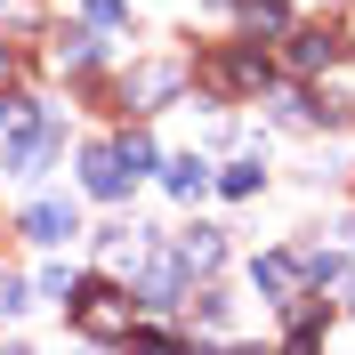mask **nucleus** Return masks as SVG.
<instances>
[{
    "mask_svg": "<svg viewBox=\"0 0 355 355\" xmlns=\"http://www.w3.org/2000/svg\"><path fill=\"white\" fill-rule=\"evenodd\" d=\"M33 130V105H24V97H8V105H0V137H24Z\"/></svg>",
    "mask_w": 355,
    "mask_h": 355,
    "instance_id": "obj_9",
    "label": "nucleus"
},
{
    "mask_svg": "<svg viewBox=\"0 0 355 355\" xmlns=\"http://www.w3.org/2000/svg\"><path fill=\"white\" fill-rule=\"evenodd\" d=\"M0 81H8V49H0Z\"/></svg>",
    "mask_w": 355,
    "mask_h": 355,
    "instance_id": "obj_13",
    "label": "nucleus"
},
{
    "mask_svg": "<svg viewBox=\"0 0 355 355\" xmlns=\"http://www.w3.org/2000/svg\"><path fill=\"white\" fill-rule=\"evenodd\" d=\"M299 275H307V266L283 259V250H266V259H259V291H275V299H291V291H299Z\"/></svg>",
    "mask_w": 355,
    "mask_h": 355,
    "instance_id": "obj_4",
    "label": "nucleus"
},
{
    "mask_svg": "<svg viewBox=\"0 0 355 355\" xmlns=\"http://www.w3.org/2000/svg\"><path fill=\"white\" fill-rule=\"evenodd\" d=\"M89 194H121V186H130V170H121V154H113V146H89Z\"/></svg>",
    "mask_w": 355,
    "mask_h": 355,
    "instance_id": "obj_3",
    "label": "nucleus"
},
{
    "mask_svg": "<svg viewBox=\"0 0 355 355\" xmlns=\"http://www.w3.org/2000/svg\"><path fill=\"white\" fill-rule=\"evenodd\" d=\"M178 266H194V275H210V266H218V234H210V226H194V234L178 243Z\"/></svg>",
    "mask_w": 355,
    "mask_h": 355,
    "instance_id": "obj_5",
    "label": "nucleus"
},
{
    "mask_svg": "<svg viewBox=\"0 0 355 355\" xmlns=\"http://www.w3.org/2000/svg\"><path fill=\"white\" fill-rule=\"evenodd\" d=\"M89 24H121V0H89Z\"/></svg>",
    "mask_w": 355,
    "mask_h": 355,
    "instance_id": "obj_12",
    "label": "nucleus"
},
{
    "mask_svg": "<svg viewBox=\"0 0 355 355\" xmlns=\"http://www.w3.org/2000/svg\"><path fill=\"white\" fill-rule=\"evenodd\" d=\"M162 178H170V194H202V178H210V170H202L194 154H178V162H170Z\"/></svg>",
    "mask_w": 355,
    "mask_h": 355,
    "instance_id": "obj_8",
    "label": "nucleus"
},
{
    "mask_svg": "<svg viewBox=\"0 0 355 355\" xmlns=\"http://www.w3.org/2000/svg\"><path fill=\"white\" fill-rule=\"evenodd\" d=\"M291 57H299V73H323L339 49H331V33H299V49H291Z\"/></svg>",
    "mask_w": 355,
    "mask_h": 355,
    "instance_id": "obj_6",
    "label": "nucleus"
},
{
    "mask_svg": "<svg viewBox=\"0 0 355 355\" xmlns=\"http://www.w3.org/2000/svg\"><path fill=\"white\" fill-rule=\"evenodd\" d=\"M73 323H81L89 339H130V291L81 283V291H73Z\"/></svg>",
    "mask_w": 355,
    "mask_h": 355,
    "instance_id": "obj_1",
    "label": "nucleus"
},
{
    "mask_svg": "<svg viewBox=\"0 0 355 355\" xmlns=\"http://www.w3.org/2000/svg\"><path fill=\"white\" fill-rule=\"evenodd\" d=\"M57 57H65V65H89L97 49H89V33H65V41H57Z\"/></svg>",
    "mask_w": 355,
    "mask_h": 355,
    "instance_id": "obj_10",
    "label": "nucleus"
},
{
    "mask_svg": "<svg viewBox=\"0 0 355 355\" xmlns=\"http://www.w3.org/2000/svg\"><path fill=\"white\" fill-rule=\"evenodd\" d=\"M24 234H33V243H65L73 210H65V202H33V210H24Z\"/></svg>",
    "mask_w": 355,
    "mask_h": 355,
    "instance_id": "obj_2",
    "label": "nucleus"
},
{
    "mask_svg": "<svg viewBox=\"0 0 355 355\" xmlns=\"http://www.w3.org/2000/svg\"><path fill=\"white\" fill-rule=\"evenodd\" d=\"M24 307V283H17V275H0V315H17Z\"/></svg>",
    "mask_w": 355,
    "mask_h": 355,
    "instance_id": "obj_11",
    "label": "nucleus"
},
{
    "mask_svg": "<svg viewBox=\"0 0 355 355\" xmlns=\"http://www.w3.org/2000/svg\"><path fill=\"white\" fill-rule=\"evenodd\" d=\"M113 154H121V170H154V137H146V130H130V137H121V146H113Z\"/></svg>",
    "mask_w": 355,
    "mask_h": 355,
    "instance_id": "obj_7",
    "label": "nucleus"
}]
</instances>
